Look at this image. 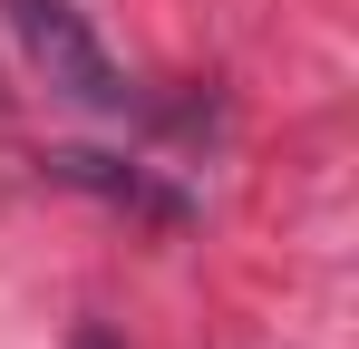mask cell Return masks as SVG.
<instances>
[{"label":"cell","instance_id":"cell-1","mask_svg":"<svg viewBox=\"0 0 359 349\" xmlns=\"http://www.w3.org/2000/svg\"><path fill=\"white\" fill-rule=\"evenodd\" d=\"M0 29L20 39V58L59 88L68 107H88V116H126V107H136L126 68L107 58V39L88 29V10H78V0H0Z\"/></svg>","mask_w":359,"mask_h":349},{"label":"cell","instance_id":"cell-2","mask_svg":"<svg viewBox=\"0 0 359 349\" xmlns=\"http://www.w3.org/2000/svg\"><path fill=\"white\" fill-rule=\"evenodd\" d=\"M39 165L59 174V184H78V194H97V204H117V214H146V224H184V214H194L165 174L126 165V156H97V146H59V156H39Z\"/></svg>","mask_w":359,"mask_h":349},{"label":"cell","instance_id":"cell-3","mask_svg":"<svg viewBox=\"0 0 359 349\" xmlns=\"http://www.w3.org/2000/svg\"><path fill=\"white\" fill-rule=\"evenodd\" d=\"M78 349H117V340H107V330H97V320H88V330H78Z\"/></svg>","mask_w":359,"mask_h":349}]
</instances>
